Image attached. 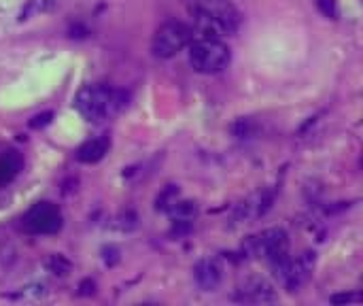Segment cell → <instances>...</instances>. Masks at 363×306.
Returning a JSON list of instances; mask_svg holds the SVG:
<instances>
[{
    "label": "cell",
    "mask_w": 363,
    "mask_h": 306,
    "mask_svg": "<svg viewBox=\"0 0 363 306\" xmlns=\"http://www.w3.org/2000/svg\"><path fill=\"white\" fill-rule=\"evenodd\" d=\"M191 38H194V32L187 23L166 21L164 26L157 28L153 43H151V51L160 60H170V58L179 55L185 47H189Z\"/></svg>",
    "instance_id": "obj_4"
},
{
    "label": "cell",
    "mask_w": 363,
    "mask_h": 306,
    "mask_svg": "<svg viewBox=\"0 0 363 306\" xmlns=\"http://www.w3.org/2000/svg\"><path fill=\"white\" fill-rule=\"evenodd\" d=\"M315 2L325 17H330V19L338 17V0H315Z\"/></svg>",
    "instance_id": "obj_13"
},
{
    "label": "cell",
    "mask_w": 363,
    "mask_h": 306,
    "mask_svg": "<svg viewBox=\"0 0 363 306\" xmlns=\"http://www.w3.org/2000/svg\"><path fill=\"white\" fill-rule=\"evenodd\" d=\"M238 300L251 302V305H266V302H274L277 294H274V288L266 279H249L240 285Z\"/></svg>",
    "instance_id": "obj_9"
},
{
    "label": "cell",
    "mask_w": 363,
    "mask_h": 306,
    "mask_svg": "<svg viewBox=\"0 0 363 306\" xmlns=\"http://www.w3.org/2000/svg\"><path fill=\"white\" fill-rule=\"evenodd\" d=\"M125 100L128 94L123 89L104 83H91L81 87V92L74 98V106L87 121L100 124L115 117L125 106Z\"/></svg>",
    "instance_id": "obj_2"
},
{
    "label": "cell",
    "mask_w": 363,
    "mask_h": 306,
    "mask_svg": "<svg viewBox=\"0 0 363 306\" xmlns=\"http://www.w3.org/2000/svg\"><path fill=\"white\" fill-rule=\"evenodd\" d=\"M23 168V158L17 149H6L0 153V187L13 183Z\"/></svg>",
    "instance_id": "obj_10"
},
{
    "label": "cell",
    "mask_w": 363,
    "mask_h": 306,
    "mask_svg": "<svg viewBox=\"0 0 363 306\" xmlns=\"http://www.w3.org/2000/svg\"><path fill=\"white\" fill-rule=\"evenodd\" d=\"M232 60L230 47L221 38H194L189 43V64L200 75H217Z\"/></svg>",
    "instance_id": "obj_3"
},
{
    "label": "cell",
    "mask_w": 363,
    "mask_h": 306,
    "mask_svg": "<svg viewBox=\"0 0 363 306\" xmlns=\"http://www.w3.org/2000/svg\"><path fill=\"white\" fill-rule=\"evenodd\" d=\"M194 279L202 292H215L223 281V268L215 258H204L194 266Z\"/></svg>",
    "instance_id": "obj_8"
},
{
    "label": "cell",
    "mask_w": 363,
    "mask_h": 306,
    "mask_svg": "<svg viewBox=\"0 0 363 306\" xmlns=\"http://www.w3.org/2000/svg\"><path fill=\"white\" fill-rule=\"evenodd\" d=\"M57 4H60V0H30L28 6H26V11L21 15H26V17L28 15H43V13L53 11Z\"/></svg>",
    "instance_id": "obj_12"
},
{
    "label": "cell",
    "mask_w": 363,
    "mask_h": 306,
    "mask_svg": "<svg viewBox=\"0 0 363 306\" xmlns=\"http://www.w3.org/2000/svg\"><path fill=\"white\" fill-rule=\"evenodd\" d=\"M23 230L30 234H55L64 226V215L57 204L53 202H36L26 215H23Z\"/></svg>",
    "instance_id": "obj_6"
},
{
    "label": "cell",
    "mask_w": 363,
    "mask_h": 306,
    "mask_svg": "<svg viewBox=\"0 0 363 306\" xmlns=\"http://www.w3.org/2000/svg\"><path fill=\"white\" fill-rule=\"evenodd\" d=\"M194 38H223L234 34L242 17L230 0H185Z\"/></svg>",
    "instance_id": "obj_1"
},
{
    "label": "cell",
    "mask_w": 363,
    "mask_h": 306,
    "mask_svg": "<svg viewBox=\"0 0 363 306\" xmlns=\"http://www.w3.org/2000/svg\"><path fill=\"white\" fill-rule=\"evenodd\" d=\"M249 251L272 266L289 256V236L283 228H270L249 241Z\"/></svg>",
    "instance_id": "obj_7"
},
{
    "label": "cell",
    "mask_w": 363,
    "mask_h": 306,
    "mask_svg": "<svg viewBox=\"0 0 363 306\" xmlns=\"http://www.w3.org/2000/svg\"><path fill=\"white\" fill-rule=\"evenodd\" d=\"M313 268H315V253H302L298 258H283L281 262L272 264V271L277 273L279 281L289 290V292H296L300 290L313 275Z\"/></svg>",
    "instance_id": "obj_5"
},
{
    "label": "cell",
    "mask_w": 363,
    "mask_h": 306,
    "mask_svg": "<svg viewBox=\"0 0 363 306\" xmlns=\"http://www.w3.org/2000/svg\"><path fill=\"white\" fill-rule=\"evenodd\" d=\"M111 149V141L106 136H100V138H91V141H85L79 149H77V160L83 162V164H96L100 162Z\"/></svg>",
    "instance_id": "obj_11"
}]
</instances>
